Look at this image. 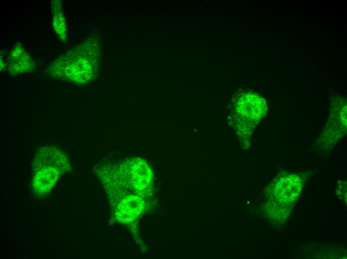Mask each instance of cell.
Returning <instances> with one entry per match:
<instances>
[{
  "label": "cell",
  "instance_id": "obj_4",
  "mask_svg": "<svg viewBox=\"0 0 347 259\" xmlns=\"http://www.w3.org/2000/svg\"><path fill=\"white\" fill-rule=\"evenodd\" d=\"M31 185L34 192L43 195L48 193L62 172L56 168L46 167L34 171Z\"/></svg>",
  "mask_w": 347,
  "mask_h": 259
},
{
  "label": "cell",
  "instance_id": "obj_5",
  "mask_svg": "<svg viewBox=\"0 0 347 259\" xmlns=\"http://www.w3.org/2000/svg\"><path fill=\"white\" fill-rule=\"evenodd\" d=\"M10 56L9 71L12 74L29 72L35 68L36 64L20 45L13 47Z\"/></svg>",
  "mask_w": 347,
  "mask_h": 259
},
{
  "label": "cell",
  "instance_id": "obj_3",
  "mask_svg": "<svg viewBox=\"0 0 347 259\" xmlns=\"http://www.w3.org/2000/svg\"><path fill=\"white\" fill-rule=\"evenodd\" d=\"M235 108L241 115L253 119L262 117L267 109L265 100L261 96L253 92L241 93L235 102Z\"/></svg>",
  "mask_w": 347,
  "mask_h": 259
},
{
  "label": "cell",
  "instance_id": "obj_6",
  "mask_svg": "<svg viewBox=\"0 0 347 259\" xmlns=\"http://www.w3.org/2000/svg\"><path fill=\"white\" fill-rule=\"evenodd\" d=\"M52 24L59 38L63 41L67 40V29L65 17L60 0L51 1Z\"/></svg>",
  "mask_w": 347,
  "mask_h": 259
},
{
  "label": "cell",
  "instance_id": "obj_2",
  "mask_svg": "<svg viewBox=\"0 0 347 259\" xmlns=\"http://www.w3.org/2000/svg\"><path fill=\"white\" fill-rule=\"evenodd\" d=\"M52 167L64 172L69 168L66 155L58 148L54 147H45L39 149L33 161L32 168L33 171L39 169Z\"/></svg>",
  "mask_w": 347,
  "mask_h": 259
},
{
  "label": "cell",
  "instance_id": "obj_1",
  "mask_svg": "<svg viewBox=\"0 0 347 259\" xmlns=\"http://www.w3.org/2000/svg\"><path fill=\"white\" fill-rule=\"evenodd\" d=\"M95 54L87 50L72 49L55 61L50 71L54 77L77 84H84L92 77L97 61Z\"/></svg>",
  "mask_w": 347,
  "mask_h": 259
}]
</instances>
